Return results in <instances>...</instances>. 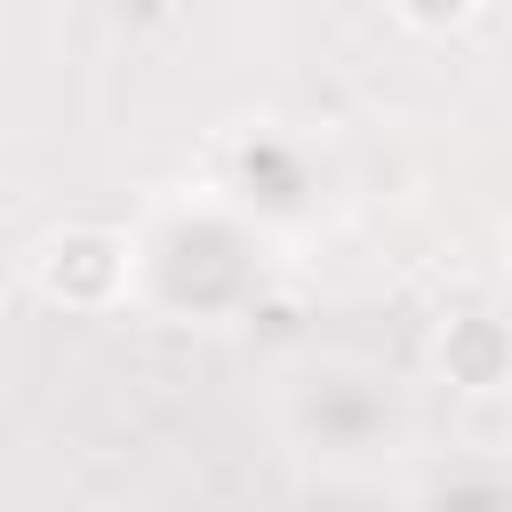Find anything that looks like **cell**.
I'll return each instance as SVG.
<instances>
[{
	"label": "cell",
	"mask_w": 512,
	"mask_h": 512,
	"mask_svg": "<svg viewBox=\"0 0 512 512\" xmlns=\"http://www.w3.org/2000/svg\"><path fill=\"white\" fill-rule=\"evenodd\" d=\"M240 184H248V200H264V208H296V200H304V160L280 152V144H248Z\"/></svg>",
	"instance_id": "cell-1"
}]
</instances>
